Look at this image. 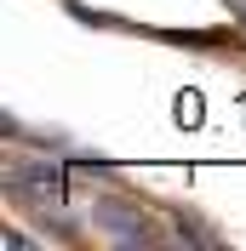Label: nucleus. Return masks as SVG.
<instances>
[{"label":"nucleus","instance_id":"1","mask_svg":"<svg viewBox=\"0 0 246 251\" xmlns=\"http://www.w3.org/2000/svg\"><path fill=\"white\" fill-rule=\"evenodd\" d=\"M12 188H23L34 205H63V194H69L58 166H17V172H12Z\"/></svg>","mask_w":246,"mask_h":251},{"label":"nucleus","instance_id":"2","mask_svg":"<svg viewBox=\"0 0 246 251\" xmlns=\"http://www.w3.org/2000/svg\"><path fill=\"white\" fill-rule=\"evenodd\" d=\"M97 228H103V234H115L121 246H149L143 223L132 217V211H121V205H97Z\"/></svg>","mask_w":246,"mask_h":251}]
</instances>
